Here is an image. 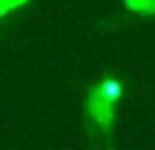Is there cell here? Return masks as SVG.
I'll return each instance as SVG.
<instances>
[{"mask_svg":"<svg viewBox=\"0 0 155 150\" xmlns=\"http://www.w3.org/2000/svg\"><path fill=\"white\" fill-rule=\"evenodd\" d=\"M122 85L116 79H104L88 95V115L102 131H108L114 123V105L120 99Z\"/></svg>","mask_w":155,"mask_h":150,"instance_id":"cell-1","label":"cell"},{"mask_svg":"<svg viewBox=\"0 0 155 150\" xmlns=\"http://www.w3.org/2000/svg\"><path fill=\"white\" fill-rule=\"evenodd\" d=\"M126 6L134 12H153L155 8V0H124Z\"/></svg>","mask_w":155,"mask_h":150,"instance_id":"cell-2","label":"cell"},{"mask_svg":"<svg viewBox=\"0 0 155 150\" xmlns=\"http://www.w3.org/2000/svg\"><path fill=\"white\" fill-rule=\"evenodd\" d=\"M24 2H26V0H0V18H2L4 14H8L10 10L22 6Z\"/></svg>","mask_w":155,"mask_h":150,"instance_id":"cell-3","label":"cell"},{"mask_svg":"<svg viewBox=\"0 0 155 150\" xmlns=\"http://www.w3.org/2000/svg\"><path fill=\"white\" fill-rule=\"evenodd\" d=\"M153 12H155V8H153Z\"/></svg>","mask_w":155,"mask_h":150,"instance_id":"cell-4","label":"cell"}]
</instances>
